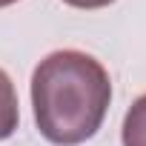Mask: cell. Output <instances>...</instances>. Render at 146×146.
Returning a JSON list of instances; mask_svg holds the SVG:
<instances>
[{
	"label": "cell",
	"mask_w": 146,
	"mask_h": 146,
	"mask_svg": "<svg viewBox=\"0 0 146 146\" xmlns=\"http://www.w3.org/2000/svg\"><path fill=\"white\" fill-rule=\"evenodd\" d=\"M123 146H146V95H140L123 117Z\"/></svg>",
	"instance_id": "3957f363"
},
{
	"label": "cell",
	"mask_w": 146,
	"mask_h": 146,
	"mask_svg": "<svg viewBox=\"0 0 146 146\" xmlns=\"http://www.w3.org/2000/svg\"><path fill=\"white\" fill-rule=\"evenodd\" d=\"M63 3L75 6V9H103V6L115 3V0H63Z\"/></svg>",
	"instance_id": "277c9868"
},
{
	"label": "cell",
	"mask_w": 146,
	"mask_h": 146,
	"mask_svg": "<svg viewBox=\"0 0 146 146\" xmlns=\"http://www.w3.org/2000/svg\"><path fill=\"white\" fill-rule=\"evenodd\" d=\"M20 120V109H17V92L12 86V78L0 69V140H6L15 135Z\"/></svg>",
	"instance_id": "7a4b0ae2"
},
{
	"label": "cell",
	"mask_w": 146,
	"mask_h": 146,
	"mask_svg": "<svg viewBox=\"0 0 146 146\" xmlns=\"http://www.w3.org/2000/svg\"><path fill=\"white\" fill-rule=\"evenodd\" d=\"M12 3H17V0H0V9H6V6H12Z\"/></svg>",
	"instance_id": "5b68a950"
},
{
	"label": "cell",
	"mask_w": 146,
	"mask_h": 146,
	"mask_svg": "<svg viewBox=\"0 0 146 146\" xmlns=\"http://www.w3.org/2000/svg\"><path fill=\"white\" fill-rule=\"evenodd\" d=\"M112 100L109 72L86 52L60 49L32 75V106L40 135L54 146H78L98 135Z\"/></svg>",
	"instance_id": "6da1fadb"
}]
</instances>
